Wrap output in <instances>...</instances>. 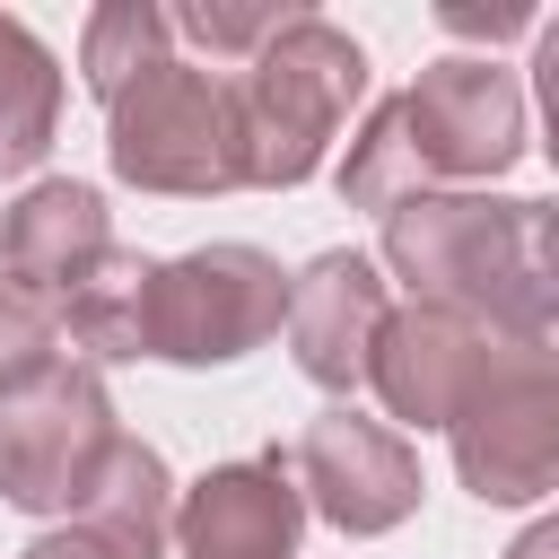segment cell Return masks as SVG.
Here are the masks:
<instances>
[{
	"label": "cell",
	"mask_w": 559,
	"mask_h": 559,
	"mask_svg": "<svg viewBox=\"0 0 559 559\" xmlns=\"http://www.w3.org/2000/svg\"><path fill=\"white\" fill-rule=\"evenodd\" d=\"M419 306L472 314L507 349H550L559 271H550V201L498 192H419L384 210V262Z\"/></svg>",
	"instance_id": "6da1fadb"
},
{
	"label": "cell",
	"mask_w": 559,
	"mask_h": 559,
	"mask_svg": "<svg viewBox=\"0 0 559 559\" xmlns=\"http://www.w3.org/2000/svg\"><path fill=\"white\" fill-rule=\"evenodd\" d=\"M358 96H367V52H358L323 9H297V17L227 79L245 183H262V192L306 183V175L332 157V140H341V122H349Z\"/></svg>",
	"instance_id": "7a4b0ae2"
},
{
	"label": "cell",
	"mask_w": 559,
	"mask_h": 559,
	"mask_svg": "<svg viewBox=\"0 0 559 559\" xmlns=\"http://www.w3.org/2000/svg\"><path fill=\"white\" fill-rule=\"evenodd\" d=\"M105 157L122 183L166 192V201H210V192H245V157H236V114H227V79L201 61H157L148 79H131L105 105Z\"/></svg>",
	"instance_id": "3957f363"
},
{
	"label": "cell",
	"mask_w": 559,
	"mask_h": 559,
	"mask_svg": "<svg viewBox=\"0 0 559 559\" xmlns=\"http://www.w3.org/2000/svg\"><path fill=\"white\" fill-rule=\"evenodd\" d=\"M114 402L96 384V367L79 358H44L35 376L0 384V498L17 515H70L96 480V463L114 454Z\"/></svg>",
	"instance_id": "277c9868"
},
{
	"label": "cell",
	"mask_w": 559,
	"mask_h": 559,
	"mask_svg": "<svg viewBox=\"0 0 559 559\" xmlns=\"http://www.w3.org/2000/svg\"><path fill=\"white\" fill-rule=\"evenodd\" d=\"M288 314V271L262 245H192L148 262V358L166 367H227L262 349Z\"/></svg>",
	"instance_id": "5b68a950"
},
{
	"label": "cell",
	"mask_w": 559,
	"mask_h": 559,
	"mask_svg": "<svg viewBox=\"0 0 559 559\" xmlns=\"http://www.w3.org/2000/svg\"><path fill=\"white\" fill-rule=\"evenodd\" d=\"M393 105H402V140L428 192H480L524 157V79L489 52L428 61Z\"/></svg>",
	"instance_id": "8992f818"
},
{
	"label": "cell",
	"mask_w": 559,
	"mask_h": 559,
	"mask_svg": "<svg viewBox=\"0 0 559 559\" xmlns=\"http://www.w3.org/2000/svg\"><path fill=\"white\" fill-rule=\"evenodd\" d=\"M454 472L480 507H533L559 480V358L550 349H498L489 376L445 419Z\"/></svg>",
	"instance_id": "52a82bcc"
},
{
	"label": "cell",
	"mask_w": 559,
	"mask_h": 559,
	"mask_svg": "<svg viewBox=\"0 0 559 559\" xmlns=\"http://www.w3.org/2000/svg\"><path fill=\"white\" fill-rule=\"evenodd\" d=\"M288 480H297L306 515H323V524L349 533V542H376V533L411 524V515H419V489H428V480H419V445H411L402 428L349 411V402H332V411H314V419L297 428Z\"/></svg>",
	"instance_id": "ba28073f"
},
{
	"label": "cell",
	"mask_w": 559,
	"mask_h": 559,
	"mask_svg": "<svg viewBox=\"0 0 559 559\" xmlns=\"http://www.w3.org/2000/svg\"><path fill=\"white\" fill-rule=\"evenodd\" d=\"M498 349H507V341H489L472 314L411 297V306H393V314L376 323V349H367V376H358V384H376L384 428H445V419L463 411V393L489 376Z\"/></svg>",
	"instance_id": "9c48e42d"
},
{
	"label": "cell",
	"mask_w": 559,
	"mask_h": 559,
	"mask_svg": "<svg viewBox=\"0 0 559 559\" xmlns=\"http://www.w3.org/2000/svg\"><path fill=\"white\" fill-rule=\"evenodd\" d=\"M306 542V498L288 480V445L210 463L192 489H175L166 550L175 559H297Z\"/></svg>",
	"instance_id": "30bf717a"
},
{
	"label": "cell",
	"mask_w": 559,
	"mask_h": 559,
	"mask_svg": "<svg viewBox=\"0 0 559 559\" xmlns=\"http://www.w3.org/2000/svg\"><path fill=\"white\" fill-rule=\"evenodd\" d=\"M384 314H393V280H384L376 253H358V245H332V253H314L306 271H288V314H280V332H288L297 376L323 384V393H349V384L367 376V349H376V323H384Z\"/></svg>",
	"instance_id": "8fae6325"
},
{
	"label": "cell",
	"mask_w": 559,
	"mask_h": 559,
	"mask_svg": "<svg viewBox=\"0 0 559 559\" xmlns=\"http://www.w3.org/2000/svg\"><path fill=\"white\" fill-rule=\"evenodd\" d=\"M114 245V218H105V192L79 183V175H52V183H26L9 210H0V280H17L26 297H44L61 314V297L96 271V253Z\"/></svg>",
	"instance_id": "7c38bea8"
},
{
	"label": "cell",
	"mask_w": 559,
	"mask_h": 559,
	"mask_svg": "<svg viewBox=\"0 0 559 559\" xmlns=\"http://www.w3.org/2000/svg\"><path fill=\"white\" fill-rule=\"evenodd\" d=\"M70 524H87L96 542H114L122 559H157L166 524H175V472L148 437H114V454L96 463L87 498L70 507Z\"/></svg>",
	"instance_id": "4fadbf2b"
},
{
	"label": "cell",
	"mask_w": 559,
	"mask_h": 559,
	"mask_svg": "<svg viewBox=\"0 0 559 559\" xmlns=\"http://www.w3.org/2000/svg\"><path fill=\"white\" fill-rule=\"evenodd\" d=\"M61 341L79 367H114V358H148V253L105 245L96 271L61 297Z\"/></svg>",
	"instance_id": "5bb4252c"
},
{
	"label": "cell",
	"mask_w": 559,
	"mask_h": 559,
	"mask_svg": "<svg viewBox=\"0 0 559 559\" xmlns=\"http://www.w3.org/2000/svg\"><path fill=\"white\" fill-rule=\"evenodd\" d=\"M52 131H61V61L26 17L0 9V175L44 166Z\"/></svg>",
	"instance_id": "9a60e30c"
},
{
	"label": "cell",
	"mask_w": 559,
	"mask_h": 559,
	"mask_svg": "<svg viewBox=\"0 0 559 559\" xmlns=\"http://www.w3.org/2000/svg\"><path fill=\"white\" fill-rule=\"evenodd\" d=\"M166 9L157 0H105V9H87V26H79V79H87V96L96 105H114L131 79H148L157 61H166Z\"/></svg>",
	"instance_id": "2e32d148"
},
{
	"label": "cell",
	"mask_w": 559,
	"mask_h": 559,
	"mask_svg": "<svg viewBox=\"0 0 559 559\" xmlns=\"http://www.w3.org/2000/svg\"><path fill=\"white\" fill-rule=\"evenodd\" d=\"M428 183H419V157H411V140H402V105L384 96L367 122H358V140H349V157H341V201L349 210H402V201H419Z\"/></svg>",
	"instance_id": "e0dca14e"
},
{
	"label": "cell",
	"mask_w": 559,
	"mask_h": 559,
	"mask_svg": "<svg viewBox=\"0 0 559 559\" xmlns=\"http://www.w3.org/2000/svg\"><path fill=\"white\" fill-rule=\"evenodd\" d=\"M297 9H280V0H183V9H166V35H192L210 61H253L280 26H288Z\"/></svg>",
	"instance_id": "ac0fdd59"
},
{
	"label": "cell",
	"mask_w": 559,
	"mask_h": 559,
	"mask_svg": "<svg viewBox=\"0 0 559 559\" xmlns=\"http://www.w3.org/2000/svg\"><path fill=\"white\" fill-rule=\"evenodd\" d=\"M44 358H61V314L44 297H26L17 280H0V384L35 376Z\"/></svg>",
	"instance_id": "d6986e66"
},
{
	"label": "cell",
	"mask_w": 559,
	"mask_h": 559,
	"mask_svg": "<svg viewBox=\"0 0 559 559\" xmlns=\"http://www.w3.org/2000/svg\"><path fill=\"white\" fill-rule=\"evenodd\" d=\"M437 26H445V35H472V44H507V35L533 26V9H524V0H498V9H463V0H445Z\"/></svg>",
	"instance_id": "ffe728a7"
},
{
	"label": "cell",
	"mask_w": 559,
	"mask_h": 559,
	"mask_svg": "<svg viewBox=\"0 0 559 559\" xmlns=\"http://www.w3.org/2000/svg\"><path fill=\"white\" fill-rule=\"evenodd\" d=\"M17 559H122V550H114V542H96L87 524H52V533H35Z\"/></svg>",
	"instance_id": "44dd1931"
},
{
	"label": "cell",
	"mask_w": 559,
	"mask_h": 559,
	"mask_svg": "<svg viewBox=\"0 0 559 559\" xmlns=\"http://www.w3.org/2000/svg\"><path fill=\"white\" fill-rule=\"evenodd\" d=\"M507 559H559V524H533V533H524Z\"/></svg>",
	"instance_id": "7402d4cb"
}]
</instances>
